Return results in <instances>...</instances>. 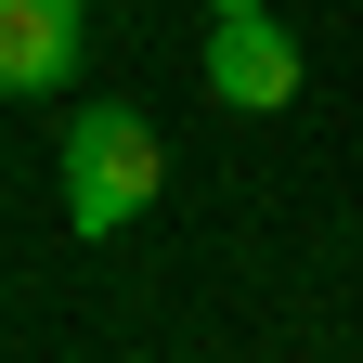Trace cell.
<instances>
[{
    "label": "cell",
    "instance_id": "obj_1",
    "mask_svg": "<svg viewBox=\"0 0 363 363\" xmlns=\"http://www.w3.org/2000/svg\"><path fill=\"white\" fill-rule=\"evenodd\" d=\"M52 182H65V220L91 247H117L130 220L156 208V182H169V143H156V117L143 104H78L65 117V143H52Z\"/></svg>",
    "mask_w": 363,
    "mask_h": 363
},
{
    "label": "cell",
    "instance_id": "obj_2",
    "mask_svg": "<svg viewBox=\"0 0 363 363\" xmlns=\"http://www.w3.org/2000/svg\"><path fill=\"white\" fill-rule=\"evenodd\" d=\"M298 39L272 26V13H220V39H208V104H234V117H286L298 104Z\"/></svg>",
    "mask_w": 363,
    "mask_h": 363
},
{
    "label": "cell",
    "instance_id": "obj_3",
    "mask_svg": "<svg viewBox=\"0 0 363 363\" xmlns=\"http://www.w3.org/2000/svg\"><path fill=\"white\" fill-rule=\"evenodd\" d=\"M78 52V0H0V91H52Z\"/></svg>",
    "mask_w": 363,
    "mask_h": 363
},
{
    "label": "cell",
    "instance_id": "obj_4",
    "mask_svg": "<svg viewBox=\"0 0 363 363\" xmlns=\"http://www.w3.org/2000/svg\"><path fill=\"white\" fill-rule=\"evenodd\" d=\"M208 13H272V0H208Z\"/></svg>",
    "mask_w": 363,
    "mask_h": 363
}]
</instances>
